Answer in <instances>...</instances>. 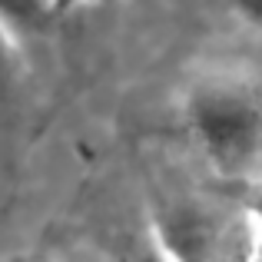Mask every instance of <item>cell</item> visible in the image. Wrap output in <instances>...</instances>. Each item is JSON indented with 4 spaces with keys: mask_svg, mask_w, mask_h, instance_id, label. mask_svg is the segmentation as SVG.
Wrapping results in <instances>:
<instances>
[{
    "mask_svg": "<svg viewBox=\"0 0 262 262\" xmlns=\"http://www.w3.org/2000/svg\"><path fill=\"white\" fill-rule=\"evenodd\" d=\"M57 17V0H0V24L17 40L30 37V33H43Z\"/></svg>",
    "mask_w": 262,
    "mask_h": 262,
    "instance_id": "3957f363",
    "label": "cell"
},
{
    "mask_svg": "<svg viewBox=\"0 0 262 262\" xmlns=\"http://www.w3.org/2000/svg\"><path fill=\"white\" fill-rule=\"evenodd\" d=\"M249 262H262V232L252 229V246H249Z\"/></svg>",
    "mask_w": 262,
    "mask_h": 262,
    "instance_id": "ba28073f",
    "label": "cell"
},
{
    "mask_svg": "<svg viewBox=\"0 0 262 262\" xmlns=\"http://www.w3.org/2000/svg\"><path fill=\"white\" fill-rule=\"evenodd\" d=\"M243 212H246V219L252 223V229H259V232H262V176H259V179H252V183L246 186Z\"/></svg>",
    "mask_w": 262,
    "mask_h": 262,
    "instance_id": "5b68a950",
    "label": "cell"
},
{
    "mask_svg": "<svg viewBox=\"0 0 262 262\" xmlns=\"http://www.w3.org/2000/svg\"><path fill=\"white\" fill-rule=\"evenodd\" d=\"M90 4H100V0H57V10L70 13V10H80V7H90Z\"/></svg>",
    "mask_w": 262,
    "mask_h": 262,
    "instance_id": "52a82bcc",
    "label": "cell"
},
{
    "mask_svg": "<svg viewBox=\"0 0 262 262\" xmlns=\"http://www.w3.org/2000/svg\"><path fill=\"white\" fill-rule=\"evenodd\" d=\"M229 10L243 20L246 27L262 33V0H229Z\"/></svg>",
    "mask_w": 262,
    "mask_h": 262,
    "instance_id": "8992f818",
    "label": "cell"
},
{
    "mask_svg": "<svg viewBox=\"0 0 262 262\" xmlns=\"http://www.w3.org/2000/svg\"><path fill=\"white\" fill-rule=\"evenodd\" d=\"M183 123L212 173L239 179L262 153V90L236 73H203L183 93Z\"/></svg>",
    "mask_w": 262,
    "mask_h": 262,
    "instance_id": "6da1fadb",
    "label": "cell"
},
{
    "mask_svg": "<svg viewBox=\"0 0 262 262\" xmlns=\"http://www.w3.org/2000/svg\"><path fill=\"white\" fill-rule=\"evenodd\" d=\"M20 77V43L4 24H0V100L10 93Z\"/></svg>",
    "mask_w": 262,
    "mask_h": 262,
    "instance_id": "277c9868",
    "label": "cell"
},
{
    "mask_svg": "<svg viewBox=\"0 0 262 262\" xmlns=\"http://www.w3.org/2000/svg\"><path fill=\"white\" fill-rule=\"evenodd\" d=\"M73 262H166V256L146 223L140 232H123L106 243H90L86 249L77 252Z\"/></svg>",
    "mask_w": 262,
    "mask_h": 262,
    "instance_id": "7a4b0ae2",
    "label": "cell"
}]
</instances>
